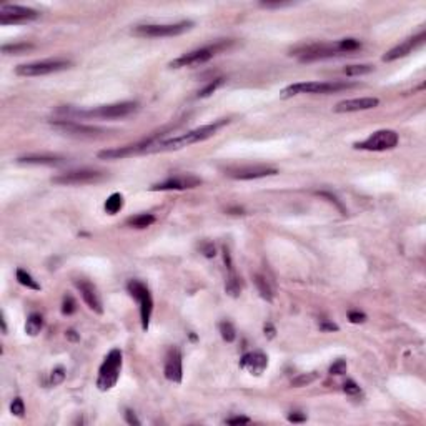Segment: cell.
Returning <instances> with one entry per match:
<instances>
[{"mask_svg":"<svg viewBox=\"0 0 426 426\" xmlns=\"http://www.w3.org/2000/svg\"><path fill=\"white\" fill-rule=\"evenodd\" d=\"M225 423L226 425H248L250 418H246V416H235V418H228Z\"/></svg>","mask_w":426,"mask_h":426,"instance_id":"cell-41","label":"cell"},{"mask_svg":"<svg viewBox=\"0 0 426 426\" xmlns=\"http://www.w3.org/2000/svg\"><path fill=\"white\" fill-rule=\"evenodd\" d=\"M125 420H127L128 425H132V426H140V420H138L137 416H135V413H133V411H130V410L125 411Z\"/></svg>","mask_w":426,"mask_h":426,"instance_id":"cell-43","label":"cell"},{"mask_svg":"<svg viewBox=\"0 0 426 426\" xmlns=\"http://www.w3.org/2000/svg\"><path fill=\"white\" fill-rule=\"evenodd\" d=\"M343 373H346V361L345 360H336L335 363L330 366V375L340 376Z\"/></svg>","mask_w":426,"mask_h":426,"instance_id":"cell-37","label":"cell"},{"mask_svg":"<svg viewBox=\"0 0 426 426\" xmlns=\"http://www.w3.org/2000/svg\"><path fill=\"white\" fill-rule=\"evenodd\" d=\"M0 323H2V333H7V323H5V318H3V315H2V318H0Z\"/></svg>","mask_w":426,"mask_h":426,"instance_id":"cell-49","label":"cell"},{"mask_svg":"<svg viewBox=\"0 0 426 426\" xmlns=\"http://www.w3.org/2000/svg\"><path fill=\"white\" fill-rule=\"evenodd\" d=\"M10 411H12V415H15V416H18V418H22V416L25 415V405H23V400L22 398L13 400L12 405H10Z\"/></svg>","mask_w":426,"mask_h":426,"instance_id":"cell-35","label":"cell"},{"mask_svg":"<svg viewBox=\"0 0 426 426\" xmlns=\"http://www.w3.org/2000/svg\"><path fill=\"white\" fill-rule=\"evenodd\" d=\"M150 142H152V137L147 138V140H143V142L133 143V145L102 150V152H98V158H102V160H122V158H128V157H133V155H140V153H147V148H148V145H150Z\"/></svg>","mask_w":426,"mask_h":426,"instance_id":"cell-12","label":"cell"},{"mask_svg":"<svg viewBox=\"0 0 426 426\" xmlns=\"http://www.w3.org/2000/svg\"><path fill=\"white\" fill-rule=\"evenodd\" d=\"M348 320L351 321V323H363V321L366 320V315L361 313V311H350Z\"/></svg>","mask_w":426,"mask_h":426,"instance_id":"cell-39","label":"cell"},{"mask_svg":"<svg viewBox=\"0 0 426 426\" xmlns=\"http://www.w3.org/2000/svg\"><path fill=\"white\" fill-rule=\"evenodd\" d=\"M123 203H125V200H123L122 193H112V195L107 198L103 208H105V212L108 215H117V213L123 208Z\"/></svg>","mask_w":426,"mask_h":426,"instance_id":"cell-22","label":"cell"},{"mask_svg":"<svg viewBox=\"0 0 426 426\" xmlns=\"http://www.w3.org/2000/svg\"><path fill=\"white\" fill-rule=\"evenodd\" d=\"M18 163H25V165H60L63 163L62 157L57 155H27V157H20L17 160Z\"/></svg>","mask_w":426,"mask_h":426,"instance_id":"cell-21","label":"cell"},{"mask_svg":"<svg viewBox=\"0 0 426 426\" xmlns=\"http://www.w3.org/2000/svg\"><path fill=\"white\" fill-rule=\"evenodd\" d=\"M278 170L273 167L265 165H255V167H240V168H230L225 172L226 177L235 178V180H256V178H265L276 175Z\"/></svg>","mask_w":426,"mask_h":426,"instance_id":"cell-13","label":"cell"},{"mask_svg":"<svg viewBox=\"0 0 426 426\" xmlns=\"http://www.w3.org/2000/svg\"><path fill=\"white\" fill-rule=\"evenodd\" d=\"M32 48L33 45H30V43H13V45H2V52L20 55V53H25L27 50H32Z\"/></svg>","mask_w":426,"mask_h":426,"instance_id":"cell-31","label":"cell"},{"mask_svg":"<svg viewBox=\"0 0 426 426\" xmlns=\"http://www.w3.org/2000/svg\"><path fill=\"white\" fill-rule=\"evenodd\" d=\"M268 366V358L261 351H255V353H246L240 361V368L246 370L248 373L260 376Z\"/></svg>","mask_w":426,"mask_h":426,"instance_id":"cell-20","label":"cell"},{"mask_svg":"<svg viewBox=\"0 0 426 426\" xmlns=\"http://www.w3.org/2000/svg\"><path fill=\"white\" fill-rule=\"evenodd\" d=\"M218 330H220L221 338H223L226 343H231V341H235L236 331H235V326L231 325L230 321H221L220 326H218Z\"/></svg>","mask_w":426,"mask_h":426,"instance_id":"cell-28","label":"cell"},{"mask_svg":"<svg viewBox=\"0 0 426 426\" xmlns=\"http://www.w3.org/2000/svg\"><path fill=\"white\" fill-rule=\"evenodd\" d=\"M355 87L356 83L351 82H298L283 88L280 97L290 98L295 95H301V93H323V95H326V93L348 90V88H355Z\"/></svg>","mask_w":426,"mask_h":426,"instance_id":"cell-2","label":"cell"},{"mask_svg":"<svg viewBox=\"0 0 426 426\" xmlns=\"http://www.w3.org/2000/svg\"><path fill=\"white\" fill-rule=\"evenodd\" d=\"M122 351L118 348L110 350V353L105 356V361L102 363L100 370H98V378H97V388L100 391H108L117 385L118 378H120L122 371Z\"/></svg>","mask_w":426,"mask_h":426,"instance_id":"cell-3","label":"cell"},{"mask_svg":"<svg viewBox=\"0 0 426 426\" xmlns=\"http://www.w3.org/2000/svg\"><path fill=\"white\" fill-rule=\"evenodd\" d=\"M425 38H426V33L421 32L418 33L416 37H411L408 40H405L403 43H400L398 47L391 48L390 52H386L383 55V62H393V60H398L401 57H406L408 53H411L415 48H418L420 45L425 43Z\"/></svg>","mask_w":426,"mask_h":426,"instance_id":"cell-16","label":"cell"},{"mask_svg":"<svg viewBox=\"0 0 426 426\" xmlns=\"http://www.w3.org/2000/svg\"><path fill=\"white\" fill-rule=\"evenodd\" d=\"M318 195H321V197H325V198H328V200L331 202V203H335L336 207L340 208L341 212H345V208H343V205H341V203L336 200V197L335 195H331V193H328V192H318Z\"/></svg>","mask_w":426,"mask_h":426,"instance_id":"cell-44","label":"cell"},{"mask_svg":"<svg viewBox=\"0 0 426 426\" xmlns=\"http://www.w3.org/2000/svg\"><path fill=\"white\" fill-rule=\"evenodd\" d=\"M138 108L137 102H120L112 105H102L92 110H65V113H73L83 118H103V120H113V118H123L130 115Z\"/></svg>","mask_w":426,"mask_h":426,"instance_id":"cell-4","label":"cell"},{"mask_svg":"<svg viewBox=\"0 0 426 426\" xmlns=\"http://www.w3.org/2000/svg\"><path fill=\"white\" fill-rule=\"evenodd\" d=\"M193 27V22L183 20L178 23H165V25H158V23H152V25H138L133 28V33L138 37H150V38H158V37H175L182 35V33L188 32Z\"/></svg>","mask_w":426,"mask_h":426,"instance_id":"cell-6","label":"cell"},{"mask_svg":"<svg viewBox=\"0 0 426 426\" xmlns=\"http://www.w3.org/2000/svg\"><path fill=\"white\" fill-rule=\"evenodd\" d=\"M288 421H291V423H303V421H306V416L301 411H293L291 415H288Z\"/></svg>","mask_w":426,"mask_h":426,"instance_id":"cell-42","label":"cell"},{"mask_svg":"<svg viewBox=\"0 0 426 426\" xmlns=\"http://www.w3.org/2000/svg\"><path fill=\"white\" fill-rule=\"evenodd\" d=\"M70 67L68 60H58V58H52V60H40V62H32V63H22L15 68V73L20 77H40L48 75V73H55L67 70Z\"/></svg>","mask_w":426,"mask_h":426,"instance_id":"cell-8","label":"cell"},{"mask_svg":"<svg viewBox=\"0 0 426 426\" xmlns=\"http://www.w3.org/2000/svg\"><path fill=\"white\" fill-rule=\"evenodd\" d=\"M102 180H105V173L97 170H87V168L67 172L52 178V182L57 183V185H88V183H97Z\"/></svg>","mask_w":426,"mask_h":426,"instance_id":"cell-10","label":"cell"},{"mask_svg":"<svg viewBox=\"0 0 426 426\" xmlns=\"http://www.w3.org/2000/svg\"><path fill=\"white\" fill-rule=\"evenodd\" d=\"M226 293L231 295V296H238L240 295V290H241V285H240V278L236 276L235 270L233 271H228V280H226V286H225Z\"/></svg>","mask_w":426,"mask_h":426,"instance_id":"cell-27","label":"cell"},{"mask_svg":"<svg viewBox=\"0 0 426 426\" xmlns=\"http://www.w3.org/2000/svg\"><path fill=\"white\" fill-rule=\"evenodd\" d=\"M203 253H205V256H208V258H212V256H215V246H213L212 243H207L205 246H203Z\"/></svg>","mask_w":426,"mask_h":426,"instance_id":"cell-46","label":"cell"},{"mask_svg":"<svg viewBox=\"0 0 426 426\" xmlns=\"http://www.w3.org/2000/svg\"><path fill=\"white\" fill-rule=\"evenodd\" d=\"M127 290H128V293L138 301V305H140L142 328H143V331H147L148 326H150V318H152V311H153V298H152L150 290H148L147 286L138 280L128 281Z\"/></svg>","mask_w":426,"mask_h":426,"instance_id":"cell-7","label":"cell"},{"mask_svg":"<svg viewBox=\"0 0 426 426\" xmlns=\"http://www.w3.org/2000/svg\"><path fill=\"white\" fill-rule=\"evenodd\" d=\"M380 105V100L376 97H361V98H351V100H343L336 103L333 110L336 113H348V112H361V110H371Z\"/></svg>","mask_w":426,"mask_h":426,"instance_id":"cell-17","label":"cell"},{"mask_svg":"<svg viewBox=\"0 0 426 426\" xmlns=\"http://www.w3.org/2000/svg\"><path fill=\"white\" fill-rule=\"evenodd\" d=\"M253 278H255V285L260 291L261 298L266 300V301H273V293H271V288H270V285H268V281H266L265 276L263 275H255Z\"/></svg>","mask_w":426,"mask_h":426,"instance_id":"cell-25","label":"cell"},{"mask_svg":"<svg viewBox=\"0 0 426 426\" xmlns=\"http://www.w3.org/2000/svg\"><path fill=\"white\" fill-rule=\"evenodd\" d=\"M52 125L58 128V130L68 133V135H80V137H97L105 132L103 128L80 125V123H75L70 120H55V122H52Z\"/></svg>","mask_w":426,"mask_h":426,"instance_id":"cell-18","label":"cell"},{"mask_svg":"<svg viewBox=\"0 0 426 426\" xmlns=\"http://www.w3.org/2000/svg\"><path fill=\"white\" fill-rule=\"evenodd\" d=\"M63 380H65V370H63V366H57V368H53L52 375H50V385L57 386V385L63 383Z\"/></svg>","mask_w":426,"mask_h":426,"instance_id":"cell-34","label":"cell"},{"mask_svg":"<svg viewBox=\"0 0 426 426\" xmlns=\"http://www.w3.org/2000/svg\"><path fill=\"white\" fill-rule=\"evenodd\" d=\"M320 330L321 331H338V325L331 323V321H321L320 323Z\"/></svg>","mask_w":426,"mask_h":426,"instance_id":"cell-45","label":"cell"},{"mask_svg":"<svg viewBox=\"0 0 426 426\" xmlns=\"http://www.w3.org/2000/svg\"><path fill=\"white\" fill-rule=\"evenodd\" d=\"M400 137L395 130H378L373 135H370L366 140L355 143L356 150H366V152H385L391 150L398 145Z\"/></svg>","mask_w":426,"mask_h":426,"instance_id":"cell-9","label":"cell"},{"mask_svg":"<svg viewBox=\"0 0 426 426\" xmlns=\"http://www.w3.org/2000/svg\"><path fill=\"white\" fill-rule=\"evenodd\" d=\"M338 47H340L341 53L345 55V53H351V52L360 50V48H361V42L356 40V38H343V40L338 42Z\"/></svg>","mask_w":426,"mask_h":426,"instance_id":"cell-29","label":"cell"},{"mask_svg":"<svg viewBox=\"0 0 426 426\" xmlns=\"http://www.w3.org/2000/svg\"><path fill=\"white\" fill-rule=\"evenodd\" d=\"M373 72L371 65H348L343 68V73L348 77H358V75H366V73Z\"/></svg>","mask_w":426,"mask_h":426,"instance_id":"cell-30","label":"cell"},{"mask_svg":"<svg viewBox=\"0 0 426 426\" xmlns=\"http://www.w3.org/2000/svg\"><path fill=\"white\" fill-rule=\"evenodd\" d=\"M43 328V318L42 315L38 313H32L30 316H28L27 320V325H25V331L28 336H35L40 333V330Z\"/></svg>","mask_w":426,"mask_h":426,"instance_id":"cell-24","label":"cell"},{"mask_svg":"<svg viewBox=\"0 0 426 426\" xmlns=\"http://www.w3.org/2000/svg\"><path fill=\"white\" fill-rule=\"evenodd\" d=\"M75 310H77L75 300H73L72 296H65V298H63V303H62V313L63 315H72V313H75Z\"/></svg>","mask_w":426,"mask_h":426,"instance_id":"cell-36","label":"cell"},{"mask_svg":"<svg viewBox=\"0 0 426 426\" xmlns=\"http://www.w3.org/2000/svg\"><path fill=\"white\" fill-rule=\"evenodd\" d=\"M127 223L130 225L132 228L142 230V228H147V226L155 223V216L150 215V213H140V215H137V216H133V218L128 220Z\"/></svg>","mask_w":426,"mask_h":426,"instance_id":"cell-23","label":"cell"},{"mask_svg":"<svg viewBox=\"0 0 426 426\" xmlns=\"http://www.w3.org/2000/svg\"><path fill=\"white\" fill-rule=\"evenodd\" d=\"M65 336H67V338L70 340V341H78V340H80V335H77L75 330H67V331H65Z\"/></svg>","mask_w":426,"mask_h":426,"instance_id":"cell-47","label":"cell"},{"mask_svg":"<svg viewBox=\"0 0 426 426\" xmlns=\"http://www.w3.org/2000/svg\"><path fill=\"white\" fill-rule=\"evenodd\" d=\"M265 335L268 336V338H273V336H275V328H273V325H271V323L265 325Z\"/></svg>","mask_w":426,"mask_h":426,"instance_id":"cell-48","label":"cell"},{"mask_svg":"<svg viewBox=\"0 0 426 426\" xmlns=\"http://www.w3.org/2000/svg\"><path fill=\"white\" fill-rule=\"evenodd\" d=\"M37 10L23 5H2L0 7V23L2 25H12V23H23L38 18Z\"/></svg>","mask_w":426,"mask_h":426,"instance_id":"cell-11","label":"cell"},{"mask_svg":"<svg viewBox=\"0 0 426 426\" xmlns=\"http://www.w3.org/2000/svg\"><path fill=\"white\" fill-rule=\"evenodd\" d=\"M182 376H183L182 353L178 348H170L165 360V378L173 381V383H180Z\"/></svg>","mask_w":426,"mask_h":426,"instance_id":"cell-19","label":"cell"},{"mask_svg":"<svg viewBox=\"0 0 426 426\" xmlns=\"http://www.w3.org/2000/svg\"><path fill=\"white\" fill-rule=\"evenodd\" d=\"M231 45L230 40H221V42H216L213 45H208V47H202V48H197V50H192L188 53H183L182 57L175 58V60L170 62V67L172 68H182V67H192V65H200V63H205L208 62L210 58H213L216 53L226 50Z\"/></svg>","mask_w":426,"mask_h":426,"instance_id":"cell-5","label":"cell"},{"mask_svg":"<svg viewBox=\"0 0 426 426\" xmlns=\"http://www.w3.org/2000/svg\"><path fill=\"white\" fill-rule=\"evenodd\" d=\"M202 183V180L195 175H183V177H172L165 182H160L153 185L152 192H167V190H187V188H195Z\"/></svg>","mask_w":426,"mask_h":426,"instance_id":"cell-14","label":"cell"},{"mask_svg":"<svg viewBox=\"0 0 426 426\" xmlns=\"http://www.w3.org/2000/svg\"><path fill=\"white\" fill-rule=\"evenodd\" d=\"M75 286L78 288V291H80L82 298L87 303L88 308H90L92 311H95V313H98V315H102L103 306H102V300L97 293L95 286H93L88 280H83V278L75 280Z\"/></svg>","mask_w":426,"mask_h":426,"instance_id":"cell-15","label":"cell"},{"mask_svg":"<svg viewBox=\"0 0 426 426\" xmlns=\"http://www.w3.org/2000/svg\"><path fill=\"white\" fill-rule=\"evenodd\" d=\"M318 378V375H316V371H311V373H306V375H300L296 376V378L291 381V385L296 386V388H300V386H306L310 383H313V381Z\"/></svg>","mask_w":426,"mask_h":426,"instance_id":"cell-32","label":"cell"},{"mask_svg":"<svg viewBox=\"0 0 426 426\" xmlns=\"http://www.w3.org/2000/svg\"><path fill=\"white\" fill-rule=\"evenodd\" d=\"M220 85H223V78H216V80L210 82L205 88H202V90L198 92V98H207V97H210L212 93L215 92Z\"/></svg>","mask_w":426,"mask_h":426,"instance_id":"cell-33","label":"cell"},{"mask_svg":"<svg viewBox=\"0 0 426 426\" xmlns=\"http://www.w3.org/2000/svg\"><path fill=\"white\" fill-rule=\"evenodd\" d=\"M291 5V2H261L260 7L263 8H281V7H288Z\"/></svg>","mask_w":426,"mask_h":426,"instance_id":"cell-40","label":"cell"},{"mask_svg":"<svg viewBox=\"0 0 426 426\" xmlns=\"http://www.w3.org/2000/svg\"><path fill=\"white\" fill-rule=\"evenodd\" d=\"M230 120L228 118H220V120H215L213 123H208V125L198 127L195 130H190L187 133H183L180 137L175 138H163L160 140L158 135L152 137L150 145L147 148V153H157V152H172V150H180L183 147L193 145V143L203 142L207 138H210L215 135L220 128H223L225 125H228Z\"/></svg>","mask_w":426,"mask_h":426,"instance_id":"cell-1","label":"cell"},{"mask_svg":"<svg viewBox=\"0 0 426 426\" xmlns=\"http://www.w3.org/2000/svg\"><path fill=\"white\" fill-rule=\"evenodd\" d=\"M343 391L346 395H358L360 393V386L355 383L353 380H348L346 383L343 385Z\"/></svg>","mask_w":426,"mask_h":426,"instance_id":"cell-38","label":"cell"},{"mask_svg":"<svg viewBox=\"0 0 426 426\" xmlns=\"http://www.w3.org/2000/svg\"><path fill=\"white\" fill-rule=\"evenodd\" d=\"M17 280H18V283H20V285L27 286V288H30V290H35V291L40 290V285H38L37 281L33 280V276L30 273H27V271L22 270V268L17 270Z\"/></svg>","mask_w":426,"mask_h":426,"instance_id":"cell-26","label":"cell"}]
</instances>
